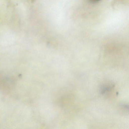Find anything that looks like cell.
I'll list each match as a JSON object with an SVG mask.
<instances>
[{
    "label": "cell",
    "instance_id": "6da1fadb",
    "mask_svg": "<svg viewBox=\"0 0 129 129\" xmlns=\"http://www.w3.org/2000/svg\"><path fill=\"white\" fill-rule=\"evenodd\" d=\"M114 85L111 83H105L102 84L100 88V92L102 95H106L111 92Z\"/></svg>",
    "mask_w": 129,
    "mask_h": 129
},
{
    "label": "cell",
    "instance_id": "7a4b0ae2",
    "mask_svg": "<svg viewBox=\"0 0 129 129\" xmlns=\"http://www.w3.org/2000/svg\"><path fill=\"white\" fill-rule=\"evenodd\" d=\"M90 2L92 3H98L99 1H100L101 0H89Z\"/></svg>",
    "mask_w": 129,
    "mask_h": 129
}]
</instances>
